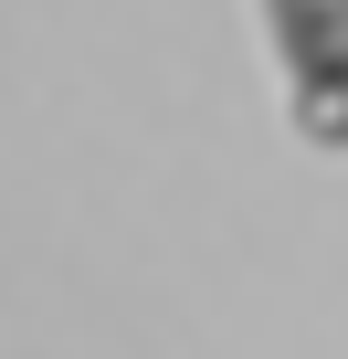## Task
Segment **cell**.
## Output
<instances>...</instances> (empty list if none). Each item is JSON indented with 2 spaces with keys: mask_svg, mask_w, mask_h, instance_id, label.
<instances>
[{
  "mask_svg": "<svg viewBox=\"0 0 348 359\" xmlns=\"http://www.w3.org/2000/svg\"><path fill=\"white\" fill-rule=\"evenodd\" d=\"M264 43L285 64V106L316 148H348V0H264Z\"/></svg>",
  "mask_w": 348,
  "mask_h": 359,
  "instance_id": "1",
  "label": "cell"
}]
</instances>
